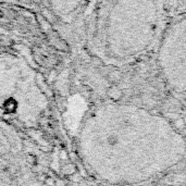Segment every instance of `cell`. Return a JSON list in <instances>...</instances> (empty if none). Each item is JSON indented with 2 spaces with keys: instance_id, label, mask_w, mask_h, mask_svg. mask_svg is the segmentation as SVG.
Listing matches in <instances>:
<instances>
[{
  "instance_id": "cell-1",
  "label": "cell",
  "mask_w": 186,
  "mask_h": 186,
  "mask_svg": "<svg viewBox=\"0 0 186 186\" xmlns=\"http://www.w3.org/2000/svg\"><path fill=\"white\" fill-rule=\"evenodd\" d=\"M76 172V166L73 163H68L63 166V173L66 175H73Z\"/></svg>"
},
{
  "instance_id": "cell-2",
  "label": "cell",
  "mask_w": 186,
  "mask_h": 186,
  "mask_svg": "<svg viewBox=\"0 0 186 186\" xmlns=\"http://www.w3.org/2000/svg\"><path fill=\"white\" fill-rule=\"evenodd\" d=\"M175 124H176L177 129H183L184 127V121L179 118V119H176V121H175Z\"/></svg>"
},
{
  "instance_id": "cell-3",
  "label": "cell",
  "mask_w": 186,
  "mask_h": 186,
  "mask_svg": "<svg viewBox=\"0 0 186 186\" xmlns=\"http://www.w3.org/2000/svg\"><path fill=\"white\" fill-rule=\"evenodd\" d=\"M61 158H62V159H63V158H68V156H66V153H64L63 151H62V153H61Z\"/></svg>"
}]
</instances>
